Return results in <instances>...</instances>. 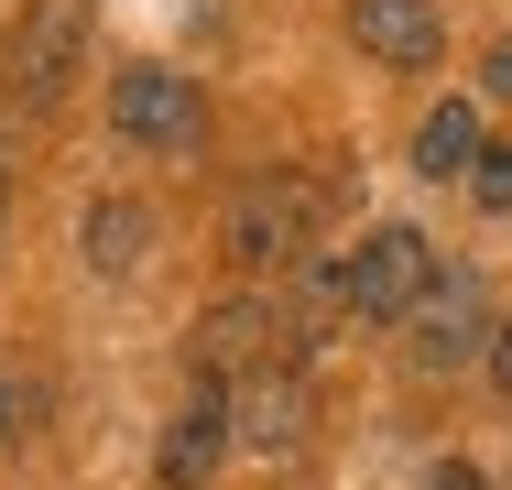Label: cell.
Wrapping results in <instances>:
<instances>
[{"label":"cell","mask_w":512,"mask_h":490,"mask_svg":"<svg viewBox=\"0 0 512 490\" xmlns=\"http://www.w3.org/2000/svg\"><path fill=\"white\" fill-rule=\"evenodd\" d=\"M77 66H88V0H33L11 22V55H0L11 109H55V98L77 88Z\"/></svg>","instance_id":"obj_1"},{"label":"cell","mask_w":512,"mask_h":490,"mask_svg":"<svg viewBox=\"0 0 512 490\" xmlns=\"http://www.w3.org/2000/svg\"><path fill=\"white\" fill-rule=\"evenodd\" d=\"M306 218H316V186H306V175H262V186L229 196L218 251H229L240 273H284V262H306Z\"/></svg>","instance_id":"obj_2"},{"label":"cell","mask_w":512,"mask_h":490,"mask_svg":"<svg viewBox=\"0 0 512 490\" xmlns=\"http://www.w3.org/2000/svg\"><path fill=\"white\" fill-rule=\"evenodd\" d=\"M109 120H120V142H142V153H197V131H207V98L197 77H175V66H120L109 77Z\"/></svg>","instance_id":"obj_3"},{"label":"cell","mask_w":512,"mask_h":490,"mask_svg":"<svg viewBox=\"0 0 512 490\" xmlns=\"http://www.w3.org/2000/svg\"><path fill=\"white\" fill-rule=\"evenodd\" d=\"M425 284H436V240L425 229H404V218H382L360 251H349V316H414L425 305Z\"/></svg>","instance_id":"obj_4"},{"label":"cell","mask_w":512,"mask_h":490,"mask_svg":"<svg viewBox=\"0 0 512 490\" xmlns=\"http://www.w3.org/2000/svg\"><path fill=\"white\" fill-rule=\"evenodd\" d=\"M491 294H480V273L469 262H436V284H425V305H414V371H458V360H491Z\"/></svg>","instance_id":"obj_5"},{"label":"cell","mask_w":512,"mask_h":490,"mask_svg":"<svg viewBox=\"0 0 512 490\" xmlns=\"http://www.w3.org/2000/svg\"><path fill=\"white\" fill-rule=\"evenodd\" d=\"M284 360V305L273 294H218L197 316V382H251Z\"/></svg>","instance_id":"obj_6"},{"label":"cell","mask_w":512,"mask_h":490,"mask_svg":"<svg viewBox=\"0 0 512 490\" xmlns=\"http://www.w3.org/2000/svg\"><path fill=\"white\" fill-rule=\"evenodd\" d=\"M306 371L295 360H273V371H251V382H229V447H251V458H295L306 447Z\"/></svg>","instance_id":"obj_7"},{"label":"cell","mask_w":512,"mask_h":490,"mask_svg":"<svg viewBox=\"0 0 512 490\" xmlns=\"http://www.w3.org/2000/svg\"><path fill=\"white\" fill-rule=\"evenodd\" d=\"M218 458H229V382H197L186 403H175L164 447H153V480H164V490H197Z\"/></svg>","instance_id":"obj_8"},{"label":"cell","mask_w":512,"mask_h":490,"mask_svg":"<svg viewBox=\"0 0 512 490\" xmlns=\"http://www.w3.org/2000/svg\"><path fill=\"white\" fill-rule=\"evenodd\" d=\"M349 44L382 66H436L447 22H436V0H349Z\"/></svg>","instance_id":"obj_9"},{"label":"cell","mask_w":512,"mask_h":490,"mask_svg":"<svg viewBox=\"0 0 512 490\" xmlns=\"http://www.w3.org/2000/svg\"><path fill=\"white\" fill-rule=\"evenodd\" d=\"M77 251H88V273H142V251H153V207L142 196H88V218H77Z\"/></svg>","instance_id":"obj_10"},{"label":"cell","mask_w":512,"mask_h":490,"mask_svg":"<svg viewBox=\"0 0 512 490\" xmlns=\"http://www.w3.org/2000/svg\"><path fill=\"white\" fill-rule=\"evenodd\" d=\"M469 164H480V109H469V98H436V109L414 120V175H425V186H436V175L469 186Z\"/></svg>","instance_id":"obj_11"},{"label":"cell","mask_w":512,"mask_h":490,"mask_svg":"<svg viewBox=\"0 0 512 490\" xmlns=\"http://www.w3.org/2000/svg\"><path fill=\"white\" fill-rule=\"evenodd\" d=\"M469 196H480V218H512V142H480V164H469Z\"/></svg>","instance_id":"obj_12"},{"label":"cell","mask_w":512,"mask_h":490,"mask_svg":"<svg viewBox=\"0 0 512 490\" xmlns=\"http://www.w3.org/2000/svg\"><path fill=\"white\" fill-rule=\"evenodd\" d=\"M425 490H480V469H469V458H436V469H425Z\"/></svg>","instance_id":"obj_13"},{"label":"cell","mask_w":512,"mask_h":490,"mask_svg":"<svg viewBox=\"0 0 512 490\" xmlns=\"http://www.w3.org/2000/svg\"><path fill=\"white\" fill-rule=\"evenodd\" d=\"M491 382L512 392V316H502V327H491Z\"/></svg>","instance_id":"obj_14"},{"label":"cell","mask_w":512,"mask_h":490,"mask_svg":"<svg viewBox=\"0 0 512 490\" xmlns=\"http://www.w3.org/2000/svg\"><path fill=\"white\" fill-rule=\"evenodd\" d=\"M491 98H512V44H491V77H480Z\"/></svg>","instance_id":"obj_15"},{"label":"cell","mask_w":512,"mask_h":490,"mask_svg":"<svg viewBox=\"0 0 512 490\" xmlns=\"http://www.w3.org/2000/svg\"><path fill=\"white\" fill-rule=\"evenodd\" d=\"M0 425H11V382H0Z\"/></svg>","instance_id":"obj_16"},{"label":"cell","mask_w":512,"mask_h":490,"mask_svg":"<svg viewBox=\"0 0 512 490\" xmlns=\"http://www.w3.org/2000/svg\"><path fill=\"white\" fill-rule=\"evenodd\" d=\"M0 218H11V207H0Z\"/></svg>","instance_id":"obj_17"}]
</instances>
